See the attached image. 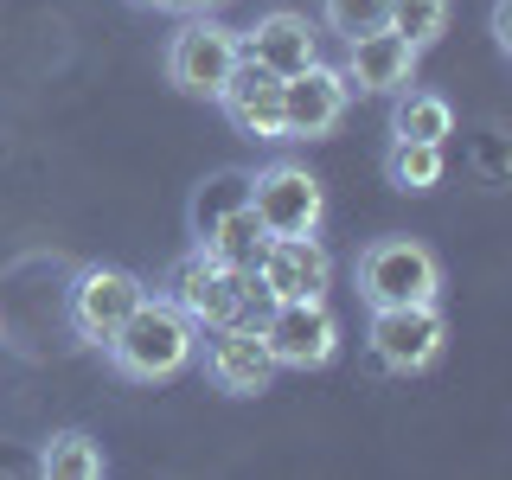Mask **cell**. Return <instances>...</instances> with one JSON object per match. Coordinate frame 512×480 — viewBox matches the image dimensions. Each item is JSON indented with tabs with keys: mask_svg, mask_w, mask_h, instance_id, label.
<instances>
[{
	"mask_svg": "<svg viewBox=\"0 0 512 480\" xmlns=\"http://www.w3.org/2000/svg\"><path fill=\"white\" fill-rule=\"evenodd\" d=\"M103 352H109V365H116L128 384H167V378H180L192 365L199 327H192L167 295H141V308L109 333Z\"/></svg>",
	"mask_w": 512,
	"mask_h": 480,
	"instance_id": "cell-1",
	"label": "cell"
},
{
	"mask_svg": "<svg viewBox=\"0 0 512 480\" xmlns=\"http://www.w3.org/2000/svg\"><path fill=\"white\" fill-rule=\"evenodd\" d=\"M167 301L199 333H212V327H256V314L269 308L250 269H224L218 256H205V250H192V256H180V263L167 269Z\"/></svg>",
	"mask_w": 512,
	"mask_h": 480,
	"instance_id": "cell-2",
	"label": "cell"
},
{
	"mask_svg": "<svg viewBox=\"0 0 512 480\" xmlns=\"http://www.w3.org/2000/svg\"><path fill=\"white\" fill-rule=\"evenodd\" d=\"M442 295V263L416 237H372L359 250V301L365 308H416Z\"/></svg>",
	"mask_w": 512,
	"mask_h": 480,
	"instance_id": "cell-3",
	"label": "cell"
},
{
	"mask_svg": "<svg viewBox=\"0 0 512 480\" xmlns=\"http://www.w3.org/2000/svg\"><path fill=\"white\" fill-rule=\"evenodd\" d=\"M256 340L269 346L276 372H320L340 352V320L327 301H269L256 314Z\"/></svg>",
	"mask_w": 512,
	"mask_h": 480,
	"instance_id": "cell-4",
	"label": "cell"
},
{
	"mask_svg": "<svg viewBox=\"0 0 512 480\" xmlns=\"http://www.w3.org/2000/svg\"><path fill=\"white\" fill-rule=\"evenodd\" d=\"M250 212L269 237H314L327 218V186L301 160H269L263 173H250Z\"/></svg>",
	"mask_w": 512,
	"mask_h": 480,
	"instance_id": "cell-5",
	"label": "cell"
},
{
	"mask_svg": "<svg viewBox=\"0 0 512 480\" xmlns=\"http://www.w3.org/2000/svg\"><path fill=\"white\" fill-rule=\"evenodd\" d=\"M141 295H148V282H141L135 269L90 263V269H77L71 295H64V320H71V333L84 346H109V333L141 308Z\"/></svg>",
	"mask_w": 512,
	"mask_h": 480,
	"instance_id": "cell-6",
	"label": "cell"
},
{
	"mask_svg": "<svg viewBox=\"0 0 512 480\" xmlns=\"http://www.w3.org/2000/svg\"><path fill=\"white\" fill-rule=\"evenodd\" d=\"M442 340H448V320L436 301H416V308H372V327H365V346L384 372L410 378V372H429L442 359Z\"/></svg>",
	"mask_w": 512,
	"mask_h": 480,
	"instance_id": "cell-7",
	"label": "cell"
},
{
	"mask_svg": "<svg viewBox=\"0 0 512 480\" xmlns=\"http://www.w3.org/2000/svg\"><path fill=\"white\" fill-rule=\"evenodd\" d=\"M237 58H244L237 32L205 20V13H192V20L173 32V45H167V77H173V90H186V96H218Z\"/></svg>",
	"mask_w": 512,
	"mask_h": 480,
	"instance_id": "cell-8",
	"label": "cell"
},
{
	"mask_svg": "<svg viewBox=\"0 0 512 480\" xmlns=\"http://www.w3.org/2000/svg\"><path fill=\"white\" fill-rule=\"evenodd\" d=\"M250 276H256V288H263V301H327L333 256H327V244H320V231L314 237H269Z\"/></svg>",
	"mask_w": 512,
	"mask_h": 480,
	"instance_id": "cell-9",
	"label": "cell"
},
{
	"mask_svg": "<svg viewBox=\"0 0 512 480\" xmlns=\"http://www.w3.org/2000/svg\"><path fill=\"white\" fill-rule=\"evenodd\" d=\"M346 103H352V84L333 64H308V71L282 77V141H320L346 122Z\"/></svg>",
	"mask_w": 512,
	"mask_h": 480,
	"instance_id": "cell-10",
	"label": "cell"
},
{
	"mask_svg": "<svg viewBox=\"0 0 512 480\" xmlns=\"http://www.w3.org/2000/svg\"><path fill=\"white\" fill-rule=\"evenodd\" d=\"M212 103L231 116L237 135L250 141H282V77L263 71L256 58H237L231 77H224V90L212 96Z\"/></svg>",
	"mask_w": 512,
	"mask_h": 480,
	"instance_id": "cell-11",
	"label": "cell"
},
{
	"mask_svg": "<svg viewBox=\"0 0 512 480\" xmlns=\"http://www.w3.org/2000/svg\"><path fill=\"white\" fill-rule=\"evenodd\" d=\"M416 45L410 39H397L391 26H378V32H365V39H346V64H340V77L352 90H372V96H397L416 77Z\"/></svg>",
	"mask_w": 512,
	"mask_h": 480,
	"instance_id": "cell-12",
	"label": "cell"
},
{
	"mask_svg": "<svg viewBox=\"0 0 512 480\" xmlns=\"http://www.w3.org/2000/svg\"><path fill=\"white\" fill-rule=\"evenodd\" d=\"M205 378L218 384L224 397H256L276 378V359L256 340V327H212V346H205Z\"/></svg>",
	"mask_w": 512,
	"mask_h": 480,
	"instance_id": "cell-13",
	"label": "cell"
},
{
	"mask_svg": "<svg viewBox=\"0 0 512 480\" xmlns=\"http://www.w3.org/2000/svg\"><path fill=\"white\" fill-rule=\"evenodd\" d=\"M237 45H244V58H256L263 71H276V77H295V71H308V64L320 58L314 20H308V13H288V7L263 13V20H256Z\"/></svg>",
	"mask_w": 512,
	"mask_h": 480,
	"instance_id": "cell-14",
	"label": "cell"
},
{
	"mask_svg": "<svg viewBox=\"0 0 512 480\" xmlns=\"http://www.w3.org/2000/svg\"><path fill=\"white\" fill-rule=\"evenodd\" d=\"M263 244H269V231H263V218L250 212V199H244V205H231L224 218H212V224L199 231V250H205V256H218L224 269H256Z\"/></svg>",
	"mask_w": 512,
	"mask_h": 480,
	"instance_id": "cell-15",
	"label": "cell"
},
{
	"mask_svg": "<svg viewBox=\"0 0 512 480\" xmlns=\"http://www.w3.org/2000/svg\"><path fill=\"white\" fill-rule=\"evenodd\" d=\"M455 135V103L442 90H397L391 103V141H448Z\"/></svg>",
	"mask_w": 512,
	"mask_h": 480,
	"instance_id": "cell-16",
	"label": "cell"
},
{
	"mask_svg": "<svg viewBox=\"0 0 512 480\" xmlns=\"http://www.w3.org/2000/svg\"><path fill=\"white\" fill-rule=\"evenodd\" d=\"M442 173H448L442 141H391V148H384V180L397 192H436Z\"/></svg>",
	"mask_w": 512,
	"mask_h": 480,
	"instance_id": "cell-17",
	"label": "cell"
},
{
	"mask_svg": "<svg viewBox=\"0 0 512 480\" xmlns=\"http://www.w3.org/2000/svg\"><path fill=\"white\" fill-rule=\"evenodd\" d=\"M103 442L84 436V429H58L52 442L39 448V474L45 480H103Z\"/></svg>",
	"mask_w": 512,
	"mask_h": 480,
	"instance_id": "cell-18",
	"label": "cell"
},
{
	"mask_svg": "<svg viewBox=\"0 0 512 480\" xmlns=\"http://www.w3.org/2000/svg\"><path fill=\"white\" fill-rule=\"evenodd\" d=\"M384 26H391L397 39H410L416 52H429L448 32V0H391V20Z\"/></svg>",
	"mask_w": 512,
	"mask_h": 480,
	"instance_id": "cell-19",
	"label": "cell"
},
{
	"mask_svg": "<svg viewBox=\"0 0 512 480\" xmlns=\"http://www.w3.org/2000/svg\"><path fill=\"white\" fill-rule=\"evenodd\" d=\"M320 20L340 39H365V32H378L391 20V0H320Z\"/></svg>",
	"mask_w": 512,
	"mask_h": 480,
	"instance_id": "cell-20",
	"label": "cell"
},
{
	"mask_svg": "<svg viewBox=\"0 0 512 480\" xmlns=\"http://www.w3.org/2000/svg\"><path fill=\"white\" fill-rule=\"evenodd\" d=\"M244 199H250V173H218V180H205V192L192 199V231H205L212 218H224Z\"/></svg>",
	"mask_w": 512,
	"mask_h": 480,
	"instance_id": "cell-21",
	"label": "cell"
},
{
	"mask_svg": "<svg viewBox=\"0 0 512 480\" xmlns=\"http://www.w3.org/2000/svg\"><path fill=\"white\" fill-rule=\"evenodd\" d=\"M493 45L512 52V0H493Z\"/></svg>",
	"mask_w": 512,
	"mask_h": 480,
	"instance_id": "cell-22",
	"label": "cell"
},
{
	"mask_svg": "<svg viewBox=\"0 0 512 480\" xmlns=\"http://www.w3.org/2000/svg\"><path fill=\"white\" fill-rule=\"evenodd\" d=\"M224 0H186V13H218Z\"/></svg>",
	"mask_w": 512,
	"mask_h": 480,
	"instance_id": "cell-23",
	"label": "cell"
}]
</instances>
